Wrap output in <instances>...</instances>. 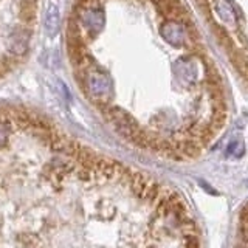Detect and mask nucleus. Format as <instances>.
I'll use <instances>...</instances> for the list:
<instances>
[{"label": "nucleus", "mask_w": 248, "mask_h": 248, "mask_svg": "<svg viewBox=\"0 0 248 248\" xmlns=\"http://www.w3.org/2000/svg\"><path fill=\"white\" fill-rule=\"evenodd\" d=\"M189 219L158 180L41 113L0 107V248H172Z\"/></svg>", "instance_id": "nucleus-1"}, {"label": "nucleus", "mask_w": 248, "mask_h": 248, "mask_svg": "<svg viewBox=\"0 0 248 248\" xmlns=\"http://www.w3.org/2000/svg\"><path fill=\"white\" fill-rule=\"evenodd\" d=\"M39 0H0V78L25 59Z\"/></svg>", "instance_id": "nucleus-2"}, {"label": "nucleus", "mask_w": 248, "mask_h": 248, "mask_svg": "<svg viewBox=\"0 0 248 248\" xmlns=\"http://www.w3.org/2000/svg\"><path fill=\"white\" fill-rule=\"evenodd\" d=\"M58 25H59V11L58 8L51 5L46 11V19H45V28H46V33L48 36H54L58 33Z\"/></svg>", "instance_id": "nucleus-3"}, {"label": "nucleus", "mask_w": 248, "mask_h": 248, "mask_svg": "<svg viewBox=\"0 0 248 248\" xmlns=\"http://www.w3.org/2000/svg\"><path fill=\"white\" fill-rule=\"evenodd\" d=\"M228 154L231 155H236V157H239V155L244 154V144L242 141H232L228 147Z\"/></svg>", "instance_id": "nucleus-4"}, {"label": "nucleus", "mask_w": 248, "mask_h": 248, "mask_svg": "<svg viewBox=\"0 0 248 248\" xmlns=\"http://www.w3.org/2000/svg\"><path fill=\"white\" fill-rule=\"evenodd\" d=\"M240 237L245 242H248V223H242L240 225Z\"/></svg>", "instance_id": "nucleus-5"}, {"label": "nucleus", "mask_w": 248, "mask_h": 248, "mask_svg": "<svg viewBox=\"0 0 248 248\" xmlns=\"http://www.w3.org/2000/svg\"><path fill=\"white\" fill-rule=\"evenodd\" d=\"M236 248H248V242H245V240H242V242H240Z\"/></svg>", "instance_id": "nucleus-6"}]
</instances>
